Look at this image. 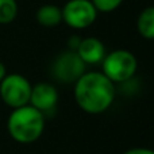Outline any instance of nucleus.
<instances>
[{
  "label": "nucleus",
  "mask_w": 154,
  "mask_h": 154,
  "mask_svg": "<svg viewBox=\"0 0 154 154\" xmlns=\"http://www.w3.org/2000/svg\"><path fill=\"white\" fill-rule=\"evenodd\" d=\"M76 53L82 60L85 65H96L101 64L103 58L106 57V46L99 38L87 37L81 38L79 46L76 49Z\"/></svg>",
  "instance_id": "8"
},
{
  "label": "nucleus",
  "mask_w": 154,
  "mask_h": 154,
  "mask_svg": "<svg viewBox=\"0 0 154 154\" xmlns=\"http://www.w3.org/2000/svg\"><path fill=\"white\" fill-rule=\"evenodd\" d=\"M97 12H112L115 11L123 0H91Z\"/></svg>",
  "instance_id": "12"
},
{
  "label": "nucleus",
  "mask_w": 154,
  "mask_h": 154,
  "mask_svg": "<svg viewBox=\"0 0 154 154\" xmlns=\"http://www.w3.org/2000/svg\"><path fill=\"white\" fill-rule=\"evenodd\" d=\"M116 95L115 84L101 72H85L75 82V100L84 112L99 115L112 106Z\"/></svg>",
  "instance_id": "1"
},
{
  "label": "nucleus",
  "mask_w": 154,
  "mask_h": 154,
  "mask_svg": "<svg viewBox=\"0 0 154 154\" xmlns=\"http://www.w3.org/2000/svg\"><path fill=\"white\" fill-rule=\"evenodd\" d=\"M58 100L60 95L54 85L49 82H38L31 88L29 104L41 111L43 115H46L48 112L56 109Z\"/></svg>",
  "instance_id": "7"
},
{
  "label": "nucleus",
  "mask_w": 154,
  "mask_h": 154,
  "mask_svg": "<svg viewBox=\"0 0 154 154\" xmlns=\"http://www.w3.org/2000/svg\"><path fill=\"white\" fill-rule=\"evenodd\" d=\"M37 22L43 27H56L62 22V10L56 4H45L38 8Z\"/></svg>",
  "instance_id": "9"
},
{
  "label": "nucleus",
  "mask_w": 154,
  "mask_h": 154,
  "mask_svg": "<svg viewBox=\"0 0 154 154\" xmlns=\"http://www.w3.org/2000/svg\"><path fill=\"white\" fill-rule=\"evenodd\" d=\"M85 68L87 65L82 62V60L80 58L76 51L66 50L54 60L51 72L58 81L64 82V84H70V82L75 84L87 72Z\"/></svg>",
  "instance_id": "6"
},
{
  "label": "nucleus",
  "mask_w": 154,
  "mask_h": 154,
  "mask_svg": "<svg viewBox=\"0 0 154 154\" xmlns=\"http://www.w3.org/2000/svg\"><path fill=\"white\" fill-rule=\"evenodd\" d=\"M18 15L16 0H0V24H8L14 22Z\"/></svg>",
  "instance_id": "11"
},
{
  "label": "nucleus",
  "mask_w": 154,
  "mask_h": 154,
  "mask_svg": "<svg viewBox=\"0 0 154 154\" xmlns=\"http://www.w3.org/2000/svg\"><path fill=\"white\" fill-rule=\"evenodd\" d=\"M32 85L24 76L18 73L5 75L0 81V97L11 108L27 106L30 101Z\"/></svg>",
  "instance_id": "4"
},
{
  "label": "nucleus",
  "mask_w": 154,
  "mask_h": 154,
  "mask_svg": "<svg viewBox=\"0 0 154 154\" xmlns=\"http://www.w3.org/2000/svg\"><path fill=\"white\" fill-rule=\"evenodd\" d=\"M61 10L62 22L75 30L88 29L97 18V11L91 0H68Z\"/></svg>",
  "instance_id": "5"
},
{
  "label": "nucleus",
  "mask_w": 154,
  "mask_h": 154,
  "mask_svg": "<svg viewBox=\"0 0 154 154\" xmlns=\"http://www.w3.org/2000/svg\"><path fill=\"white\" fill-rule=\"evenodd\" d=\"M11 138L19 143H32L45 130V115L32 106L14 108L7 120Z\"/></svg>",
  "instance_id": "2"
},
{
  "label": "nucleus",
  "mask_w": 154,
  "mask_h": 154,
  "mask_svg": "<svg viewBox=\"0 0 154 154\" xmlns=\"http://www.w3.org/2000/svg\"><path fill=\"white\" fill-rule=\"evenodd\" d=\"M138 69V60L125 49L109 51L101 61V73L112 82H125L133 79Z\"/></svg>",
  "instance_id": "3"
},
{
  "label": "nucleus",
  "mask_w": 154,
  "mask_h": 154,
  "mask_svg": "<svg viewBox=\"0 0 154 154\" xmlns=\"http://www.w3.org/2000/svg\"><path fill=\"white\" fill-rule=\"evenodd\" d=\"M5 75H7V70H5V66L3 62H0V81H2L3 79L5 77Z\"/></svg>",
  "instance_id": "14"
},
{
  "label": "nucleus",
  "mask_w": 154,
  "mask_h": 154,
  "mask_svg": "<svg viewBox=\"0 0 154 154\" xmlns=\"http://www.w3.org/2000/svg\"><path fill=\"white\" fill-rule=\"evenodd\" d=\"M125 154H154V150L146 149V147H134V149L127 150Z\"/></svg>",
  "instance_id": "13"
},
{
  "label": "nucleus",
  "mask_w": 154,
  "mask_h": 154,
  "mask_svg": "<svg viewBox=\"0 0 154 154\" xmlns=\"http://www.w3.org/2000/svg\"><path fill=\"white\" fill-rule=\"evenodd\" d=\"M137 30L145 39H154V5L143 8L139 12L137 19Z\"/></svg>",
  "instance_id": "10"
}]
</instances>
